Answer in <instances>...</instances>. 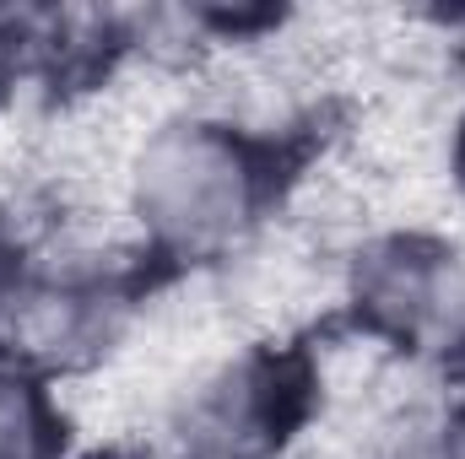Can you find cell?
Masks as SVG:
<instances>
[{
	"instance_id": "obj_4",
	"label": "cell",
	"mask_w": 465,
	"mask_h": 459,
	"mask_svg": "<svg viewBox=\"0 0 465 459\" xmlns=\"http://www.w3.org/2000/svg\"><path fill=\"white\" fill-rule=\"evenodd\" d=\"M60 449L65 422L44 378L16 362H0V459H60Z\"/></svg>"
},
{
	"instance_id": "obj_2",
	"label": "cell",
	"mask_w": 465,
	"mask_h": 459,
	"mask_svg": "<svg viewBox=\"0 0 465 459\" xmlns=\"http://www.w3.org/2000/svg\"><path fill=\"white\" fill-rule=\"evenodd\" d=\"M347 303L379 341L417 346L455 325L465 303L460 254L428 232H384L357 249L347 270Z\"/></svg>"
},
{
	"instance_id": "obj_1",
	"label": "cell",
	"mask_w": 465,
	"mask_h": 459,
	"mask_svg": "<svg viewBox=\"0 0 465 459\" xmlns=\"http://www.w3.org/2000/svg\"><path fill=\"white\" fill-rule=\"evenodd\" d=\"M265 157L254 130L223 114L157 119L124 162V206L168 259L228 254L265 206Z\"/></svg>"
},
{
	"instance_id": "obj_3",
	"label": "cell",
	"mask_w": 465,
	"mask_h": 459,
	"mask_svg": "<svg viewBox=\"0 0 465 459\" xmlns=\"http://www.w3.org/2000/svg\"><path fill=\"white\" fill-rule=\"evenodd\" d=\"M124 298L109 270L87 265H49L33 276H16L5 308H0V341L16 367L27 373H71L104 356L119 336Z\"/></svg>"
},
{
	"instance_id": "obj_5",
	"label": "cell",
	"mask_w": 465,
	"mask_h": 459,
	"mask_svg": "<svg viewBox=\"0 0 465 459\" xmlns=\"http://www.w3.org/2000/svg\"><path fill=\"white\" fill-rule=\"evenodd\" d=\"M11 287H16V270L5 265V249H0V308H5V298H11Z\"/></svg>"
}]
</instances>
